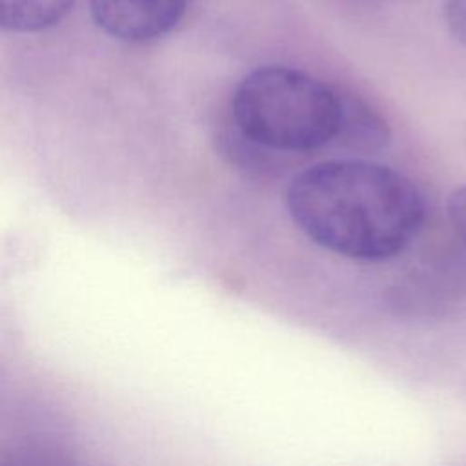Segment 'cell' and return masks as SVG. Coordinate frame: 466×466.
<instances>
[{
    "instance_id": "6da1fadb",
    "label": "cell",
    "mask_w": 466,
    "mask_h": 466,
    "mask_svg": "<svg viewBox=\"0 0 466 466\" xmlns=\"http://www.w3.org/2000/svg\"><path fill=\"white\" fill-rule=\"evenodd\" d=\"M297 228L337 255L379 262L419 235L426 206L400 171L368 160H326L297 173L286 189Z\"/></svg>"
},
{
    "instance_id": "7a4b0ae2",
    "label": "cell",
    "mask_w": 466,
    "mask_h": 466,
    "mask_svg": "<svg viewBox=\"0 0 466 466\" xmlns=\"http://www.w3.org/2000/svg\"><path fill=\"white\" fill-rule=\"evenodd\" d=\"M233 122L249 144L280 153L319 149L337 140L342 98L322 80L286 66L248 73L231 100Z\"/></svg>"
},
{
    "instance_id": "3957f363",
    "label": "cell",
    "mask_w": 466,
    "mask_h": 466,
    "mask_svg": "<svg viewBox=\"0 0 466 466\" xmlns=\"http://www.w3.org/2000/svg\"><path fill=\"white\" fill-rule=\"evenodd\" d=\"M186 5L187 0H91V15L107 35L142 44L167 35Z\"/></svg>"
},
{
    "instance_id": "277c9868",
    "label": "cell",
    "mask_w": 466,
    "mask_h": 466,
    "mask_svg": "<svg viewBox=\"0 0 466 466\" xmlns=\"http://www.w3.org/2000/svg\"><path fill=\"white\" fill-rule=\"evenodd\" d=\"M342 116L337 140L351 149L377 151L390 140L388 124L366 102L342 95Z\"/></svg>"
},
{
    "instance_id": "5b68a950",
    "label": "cell",
    "mask_w": 466,
    "mask_h": 466,
    "mask_svg": "<svg viewBox=\"0 0 466 466\" xmlns=\"http://www.w3.org/2000/svg\"><path fill=\"white\" fill-rule=\"evenodd\" d=\"M75 0H0V29L36 33L64 20Z\"/></svg>"
},
{
    "instance_id": "8992f818",
    "label": "cell",
    "mask_w": 466,
    "mask_h": 466,
    "mask_svg": "<svg viewBox=\"0 0 466 466\" xmlns=\"http://www.w3.org/2000/svg\"><path fill=\"white\" fill-rule=\"evenodd\" d=\"M444 18L453 38L466 47V0H446Z\"/></svg>"
},
{
    "instance_id": "52a82bcc",
    "label": "cell",
    "mask_w": 466,
    "mask_h": 466,
    "mask_svg": "<svg viewBox=\"0 0 466 466\" xmlns=\"http://www.w3.org/2000/svg\"><path fill=\"white\" fill-rule=\"evenodd\" d=\"M448 217L459 238L466 248V186L453 189L448 198Z\"/></svg>"
}]
</instances>
